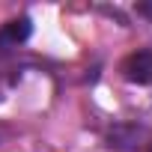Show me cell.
I'll return each mask as SVG.
<instances>
[{
	"mask_svg": "<svg viewBox=\"0 0 152 152\" xmlns=\"http://www.w3.org/2000/svg\"><path fill=\"white\" fill-rule=\"evenodd\" d=\"M119 75H122L128 84L152 87V45L137 48V51H131L128 57H122V63H119Z\"/></svg>",
	"mask_w": 152,
	"mask_h": 152,
	"instance_id": "obj_1",
	"label": "cell"
},
{
	"mask_svg": "<svg viewBox=\"0 0 152 152\" xmlns=\"http://www.w3.org/2000/svg\"><path fill=\"white\" fill-rule=\"evenodd\" d=\"M30 33H33V24H30V18H12V21H6L3 27H0V57L3 54H12L15 48H21L27 39H30Z\"/></svg>",
	"mask_w": 152,
	"mask_h": 152,
	"instance_id": "obj_2",
	"label": "cell"
},
{
	"mask_svg": "<svg viewBox=\"0 0 152 152\" xmlns=\"http://www.w3.org/2000/svg\"><path fill=\"white\" fill-rule=\"evenodd\" d=\"M143 137H146V128L143 125H137V122H119V125L110 128L107 143L113 149H137Z\"/></svg>",
	"mask_w": 152,
	"mask_h": 152,
	"instance_id": "obj_3",
	"label": "cell"
},
{
	"mask_svg": "<svg viewBox=\"0 0 152 152\" xmlns=\"http://www.w3.org/2000/svg\"><path fill=\"white\" fill-rule=\"evenodd\" d=\"M137 12H140V15H146V18L152 21V3H143V6H137Z\"/></svg>",
	"mask_w": 152,
	"mask_h": 152,
	"instance_id": "obj_4",
	"label": "cell"
},
{
	"mask_svg": "<svg viewBox=\"0 0 152 152\" xmlns=\"http://www.w3.org/2000/svg\"><path fill=\"white\" fill-rule=\"evenodd\" d=\"M149 152H152V146H149Z\"/></svg>",
	"mask_w": 152,
	"mask_h": 152,
	"instance_id": "obj_5",
	"label": "cell"
}]
</instances>
